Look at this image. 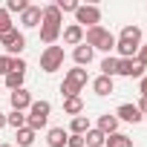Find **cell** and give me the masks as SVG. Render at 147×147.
I'll list each match as a JSON object with an SVG mask.
<instances>
[{"label":"cell","mask_w":147,"mask_h":147,"mask_svg":"<svg viewBox=\"0 0 147 147\" xmlns=\"http://www.w3.org/2000/svg\"><path fill=\"white\" fill-rule=\"evenodd\" d=\"M138 46H141V29L138 26H124L121 35L115 38V52L118 58H136L138 55Z\"/></svg>","instance_id":"cell-1"},{"label":"cell","mask_w":147,"mask_h":147,"mask_svg":"<svg viewBox=\"0 0 147 147\" xmlns=\"http://www.w3.org/2000/svg\"><path fill=\"white\" fill-rule=\"evenodd\" d=\"M90 75H87V69L75 66V69H66V75H63V84H61V95L63 98H75L81 95V90L87 87Z\"/></svg>","instance_id":"cell-2"},{"label":"cell","mask_w":147,"mask_h":147,"mask_svg":"<svg viewBox=\"0 0 147 147\" xmlns=\"http://www.w3.org/2000/svg\"><path fill=\"white\" fill-rule=\"evenodd\" d=\"M49 113H52V104L49 101H32V107H29V115H26V127L29 130H43L46 127V121H49Z\"/></svg>","instance_id":"cell-3"},{"label":"cell","mask_w":147,"mask_h":147,"mask_svg":"<svg viewBox=\"0 0 147 147\" xmlns=\"http://www.w3.org/2000/svg\"><path fill=\"white\" fill-rule=\"evenodd\" d=\"M0 46L6 49L9 58H20V52L26 49V35L18 29H9L6 35H0Z\"/></svg>","instance_id":"cell-4"},{"label":"cell","mask_w":147,"mask_h":147,"mask_svg":"<svg viewBox=\"0 0 147 147\" xmlns=\"http://www.w3.org/2000/svg\"><path fill=\"white\" fill-rule=\"evenodd\" d=\"M75 23L81 26V29H92V26H101V9L98 6H92V3H81L78 9H75Z\"/></svg>","instance_id":"cell-5"},{"label":"cell","mask_w":147,"mask_h":147,"mask_svg":"<svg viewBox=\"0 0 147 147\" xmlns=\"http://www.w3.org/2000/svg\"><path fill=\"white\" fill-rule=\"evenodd\" d=\"M63 66V46H46L40 52V69L43 72H58Z\"/></svg>","instance_id":"cell-6"},{"label":"cell","mask_w":147,"mask_h":147,"mask_svg":"<svg viewBox=\"0 0 147 147\" xmlns=\"http://www.w3.org/2000/svg\"><path fill=\"white\" fill-rule=\"evenodd\" d=\"M144 63L141 61H136V58H118V72L115 75H121V78H144Z\"/></svg>","instance_id":"cell-7"},{"label":"cell","mask_w":147,"mask_h":147,"mask_svg":"<svg viewBox=\"0 0 147 147\" xmlns=\"http://www.w3.org/2000/svg\"><path fill=\"white\" fill-rule=\"evenodd\" d=\"M40 20H43V6H35V3H29L26 12L20 15V26L23 29H38Z\"/></svg>","instance_id":"cell-8"},{"label":"cell","mask_w":147,"mask_h":147,"mask_svg":"<svg viewBox=\"0 0 147 147\" xmlns=\"http://www.w3.org/2000/svg\"><path fill=\"white\" fill-rule=\"evenodd\" d=\"M113 115H115L118 121H127V124H138V121H144V115L138 113V107H136V104H121Z\"/></svg>","instance_id":"cell-9"},{"label":"cell","mask_w":147,"mask_h":147,"mask_svg":"<svg viewBox=\"0 0 147 147\" xmlns=\"http://www.w3.org/2000/svg\"><path fill=\"white\" fill-rule=\"evenodd\" d=\"M9 104H12V110H18V113L29 110V107H32V95H29V90H15V92H9Z\"/></svg>","instance_id":"cell-10"},{"label":"cell","mask_w":147,"mask_h":147,"mask_svg":"<svg viewBox=\"0 0 147 147\" xmlns=\"http://www.w3.org/2000/svg\"><path fill=\"white\" fill-rule=\"evenodd\" d=\"M61 38H63L66 46H81V43H84V29H81L78 23H69V26L61 32Z\"/></svg>","instance_id":"cell-11"},{"label":"cell","mask_w":147,"mask_h":147,"mask_svg":"<svg viewBox=\"0 0 147 147\" xmlns=\"http://www.w3.org/2000/svg\"><path fill=\"white\" fill-rule=\"evenodd\" d=\"M92 55H95V49L92 46H87V43H81V46H75L72 49V58H75V66H90L92 63Z\"/></svg>","instance_id":"cell-12"},{"label":"cell","mask_w":147,"mask_h":147,"mask_svg":"<svg viewBox=\"0 0 147 147\" xmlns=\"http://www.w3.org/2000/svg\"><path fill=\"white\" fill-rule=\"evenodd\" d=\"M92 92H95V95H101V98L113 95V92H115V84H113V78H107V75H98V78L92 81Z\"/></svg>","instance_id":"cell-13"},{"label":"cell","mask_w":147,"mask_h":147,"mask_svg":"<svg viewBox=\"0 0 147 147\" xmlns=\"http://www.w3.org/2000/svg\"><path fill=\"white\" fill-rule=\"evenodd\" d=\"M66 138H69V130H63V127H49V133H46L49 147H66Z\"/></svg>","instance_id":"cell-14"},{"label":"cell","mask_w":147,"mask_h":147,"mask_svg":"<svg viewBox=\"0 0 147 147\" xmlns=\"http://www.w3.org/2000/svg\"><path fill=\"white\" fill-rule=\"evenodd\" d=\"M40 23H46V26H61V29H63V15L58 12L55 3L43 6V20H40Z\"/></svg>","instance_id":"cell-15"},{"label":"cell","mask_w":147,"mask_h":147,"mask_svg":"<svg viewBox=\"0 0 147 147\" xmlns=\"http://www.w3.org/2000/svg\"><path fill=\"white\" fill-rule=\"evenodd\" d=\"M118 118L113 115V113H104V115H98V130L104 133V136H113V133H118Z\"/></svg>","instance_id":"cell-16"},{"label":"cell","mask_w":147,"mask_h":147,"mask_svg":"<svg viewBox=\"0 0 147 147\" xmlns=\"http://www.w3.org/2000/svg\"><path fill=\"white\" fill-rule=\"evenodd\" d=\"M61 26H46V23H40V43H46V46H55V40L61 38Z\"/></svg>","instance_id":"cell-17"},{"label":"cell","mask_w":147,"mask_h":147,"mask_svg":"<svg viewBox=\"0 0 147 147\" xmlns=\"http://www.w3.org/2000/svg\"><path fill=\"white\" fill-rule=\"evenodd\" d=\"M87 130H92V124H90L87 115H75V118H72V124H69L72 136H87Z\"/></svg>","instance_id":"cell-18"},{"label":"cell","mask_w":147,"mask_h":147,"mask_svg":"<svg viewBox=\"0 0 147 147\" xmlns=\"http://www.w3.org/2000/svg\"><path fill=\"white\" fill-rule=\"evenodd\" d=\"M63 113L66 115H81L84 113V101H81V95H75V98H63Z\"/></svg>","instance_id":"cell-19"},{"label":"cell","mask_w":147,"mask_h":147,"mask_svg":"<svg viewBox=\"0 0 147 147\" xmlns=\"http://www.w3.org/2000/svg\"><path fill=\"white\" fill-rule=\"evenodd\" d=\"M6 127H12L15 133H18V130H23V127H26V113H18V110H12V113L6 115Z\"/></svg>","instance_id":"cell-20"},{"label":"cell","mask_w":147,"mask_h":147,"mask_svg":"<svg viewBox=\"0 0 147 147\" xmlns=\"http://www.w3.org/2000/svg\"><path fill=\"white\" fill-rule=\"evenodd\" d=\"M84 141H87V147H104V141H107V136L98 130V127H92V130H87V136H84Z\"/></svg>","instance_id":"cell-21"},{"label":"cell","mask_w":147,"mask_h":147,"mask_svg":"<svg viewBox=\"0 0 147 147\" xmlns=\"http://www.w3.org/2000/svg\"><path fill=\"white\" fill-rule=\"evenodd\" d=\"M104 147H133V138L124 136V133H113V136H107Z\"/></svg>","instance_id":"cell-22"},{"label":"cell","mask_w":147,"mask_h":147,"mask_svg":"<svg viewBox=\"0 0 147 147\" xmlns=\"http://www.w3.org/2000/svg\"><path fill=\"white\" fill-rule=\"evenodd\" d=\"M115 72H118V58H115V55H107V58L101 61V75L115 78Z\"/></svg>","instance_id":"cell-23"},{"label":"cell","mask_w":147,"mask_h":147,"mask_svg":"<svg viewBox=\"0 0 147 147\" xmlns=\"http://www.w3.org/2000/svg\"><path fill=\"white\" fill-rule=\"evenodd\" d=\"M23 78H26V72H9V75H6V87H9V92L23 90Z\"/></svg>","instance_id":"cell-24"},{"label":"cell","mask_w":147,"mask_h":147,"mask_svg":"<svg viewBox=\"0 0 147 147\" xmlns=\"http://www.w3.org/2000/svg\"><path fill=\"white\" fill-rule=\"evenodd\" d=\"M35 130H29V127H23V130H18V147H32L35 144Z\"/></svg>","instance_id":"cell-25"},{"label":"cell","mask_w":147,"mask_h":147,"mask_svg":"<svg viewBox=\"0 0 147 147\" xmlns=\"http://www.w3.org/2000/svg\"><path fill=\"white\" fill-rule=\"evenodd\" d=\"M55 6H58V12H61V15H66V12L75 15V9H78L81 3H75V0H55Z\"/></svg>","instance_id":"cell-26"},{"label":"cell","mask_w":147,"mask_h":147,"mask_svg":"<svg viewBox=\"0 0 147 147\" xmlns=\"http://www.w3.org/2000/svg\"><path fill=\"white\" fill-rule=\"evenodd\" d=\"M9 29H15V23H12V15H9L6 9H0V35H6Z\"/></svg>","instance_id":"cell-27"},{"label":"cell","mask_w":147,"mask_h":147,"mask_svg":"<svg viewBox=\"0 0 147 147\" xmlns=\"http://www.w3.org/2000/svg\"><path fill=\"white\" fill-rule=\"evenodd\" d=\"M26 6H29L26 0H9V3H6V12H9V15H12V12L23 15V12H26Z\"/></svg>","instance_id":"cell-28"},{"label":"cell","mask_w":147,"mask_h":147,"mask_svg":"<svg viewBox=\"0 0 147 147\" xmlns=\"http://www.w3.org/2000/svg\"><path fill=\"white\" fill-rule=\"evenodd\" d=\"M66 147H87V141H84V136H72V133H69Z\"/></svg>","instance_id":"cell-29"},{"label":"cell","mask_w":147,"mask_h":147,"mask_svg":"<svg viewBox=\"0 0 147 147\" xmlns=\"http://www.w3.org/2000/svg\"><path fill=\"white\" fill-rule=\"evenodd\" d=\"M9 66H12V58L9 55H0V75H3V78L9 75Z\"/></svg>","instance_id":"cell-30"},{"label":"cell","mask_w":147,"mask_h":147,"mask_svg":"<svg viewBox=\"0 0 147 147\" xmlns=\"http://www.w3.org/2000/svg\"><path fill=\"white\" fill-rule=\"evenodd\" d=\"M9 72H26V61H23V58H12Z\"/></svg>","instance_id":"cell-31"},{"label":"cell","mask_w":147,"mask_h":147,"mask_svg":"<svg viewBox=\"0 0 147 147\" xmlns=\"http://www.w3.org/2000/svg\"><path fill=\"white\" fill-rule=\"evenodd\" d=\"M136 61H141V63L147 66V43H141V46H138V55H136Z\"/></svg>","instance_id":"cell-32"},{"label":"cell","mask_w":147,"mask_h":147,"mask_svg":"<svg viewBox=\"0 0 147 147\" xmlns=\"http://www.w3.org/2000/svg\"><path fill=\"white\" fill-rule=\"evenodd\" d=\"M136 107H138V113H141V115H144V113H147V95H141V98H138V104H136Z\"/></svg>","instance_id":"cell-33"},{"label":"cell","mask_w":147,"mask_h":147,"mask_svg":"<svg viewBox=\"0 0 147 147\" xmlns=\"http://www.w3.org/2000/svg\"><path fill=\"white\" fill-rule=\"evenodd\" d=\"M138 92H141V95H147V72H144V78L138 81Z\"/></svg>","instance_id":"cell-34"},{"label":"cell","mask_w":147,"mask_h":147,"mask_svg":"<svg viewBox=\"0 0 147 147\" xmlns=\"http://www.w3.org/2000/svg\"><path fill=\"white\" fill-rule=\"evenodd\" d=\"M3 127H6V115H3V113H0V130H3Z\"/></svg>","instance_id":"cell-35"},{"label":"cell","mask_w":147,"mask_h":147,"mask_svg":"<svg viewBox=\"0 0 147 147\" xmlns=\"http://www.w3.org/2000/svg\"><path fill=\"white\" fill-rule=\"evenodd\" d=\"M0 147H15V144H0Z\"/></svg>","instance_id":"cell-36"},{"label":"cell","mask_w":147,"mask_h":147,"mask_svg":"<svg viewBox=\"0 0 147 147\" xmlns=\"http://www.w3.org/2000/svg\"><path fill=\"white\" fill-rule=\"evenodd\" d=\"M144 118H147V113H144Z\"/></svg>","instance_id":"cell-37"}]
</instances>
